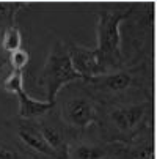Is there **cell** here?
I'll use <instances>...</instances> for the list:
<instances>
[{
    "label": "cell",
    "mask_w": 157,
    "mask_h": 159,
    "mask_svg": "<svg viewBox=\"0 0 157 159\" xmlns=\"http://www.w3.org/2000/svg\"><path fill=\"white\" fill-rule=\"evenodd\" d=\"M121 22V54L124 68L154 65V2L148 11L137 10Z\"/></svg>",
    "instance_id": "3957f363"
},
{
    "label": "cell",
    "mask_w": 157,
    "mask_h": 159,
    "mask_svg": "<svg viewBox=\"0 0 157 159\" xmlns=\"http://www.w3.org/2000/svg\"><path fill=\"white\" fill-rule=\"evenodd\" d=\"M0 159H44V157L27 150L10 131V137L0 139Z\"/></svg>",
    "instance_id": "7c38bea8"
},
{
    "label": "cell",
    "mask_w": 157,
    "mask_h": 159,
    "mask_svg": "<svg viewBox=\"0 0 157 159\" xmlns=\"http://www.w3.org/2000/svg\"><path fill=\"white\" fill-rule=\"evenodd\" d=\"M135 3H102L98 13V46L94 48L104 74L124 68L121 54V22L133 11Z\"/></svg>",
    "instance_id": "277c9868"
},
{
    "label": "cell",
    "mask_w": 157,
    "mask_h": 159,
    "mask_svg": "<svg viewBox=\"0 0 157 159\" xmlns=\"http://www.w3.org/2000/svg\"><path fill=\"white\" fill-rule=\"evenodd\" d=\"M94 132L107 143H132L154 134V98L99 104Z\"/></svg>",
    "instance_id": "6da1fadb"
},
{
    "label": "cell",
    "mask_w": 157,
    "mask_h": 159,
    "mask_svg": "<svg viewBox=\"0 0 157 159\" xmlns=\"http://www.w3.org/2000/svg\"><path fill=\"white\" fill-rule=\"evenodd\" d=\"M33 121H35L36 128L39 129V132L42 134V137L46 139V142L60 156V159H66L68 147L77 137V134H74L63 123L55 106H54L52 110H49L47 113H44L42 117H39Z\"/></svg>",
    "instance_id": "52a82bcc"
},
{
    "label": "cell",
    "mask_w": 157,
    "mask_h": 159,
    "mask_svg": "<svg viewBox=\"0 0 157 159\" xmlns=\"http://www.w3.org/2000/svg\"><path fill=\"white\" fill-rule=\"evenodd\" d=\"M16 96H17V102H19L17 118H22V120H36V118L42 117L44 113H47L49 110H52L55 106L47 101H39V99L32 98L25 92V88L20 90Z\"/></svg>",
    "instance_id": "8fae6325"
},
{
    "label": "cell",
    "mask_w": 157,
    "mask_h": 159,
    "mask_svg": "<svg viewBox=\"0 0 157 159\" xmlns=\"http://www.w3.org/2000/svg\"><path fill=\"white\" fill-rule=\"evenodd\" d=\"M82 82L98 104L129 102L154 98L152 66L121 68Z\"/></svg>",
    "instance_id": "7a4b0ae2"
},
{
    "label": "cell",
    "mask_w": 157,
    "mask_h": 159,
    "mask_svg": "<svg viewBox=\"0 0 157 159\" xmlns=\"http://www.w3.org/2000/svg\"><path fill=\"white\" fill-rule=\"evenodd\" d=\"M55 109L63 123L74 134L80 135L96 125L99 104L83 82L79 80L66 85L57 95Z\"/></svg>",
    "instance_id": "5b68a950"
},
{
    "label": "cell",
    "mask_w": 157,
    "mask_h": 159,
    "mask_svg": "<svg viewBox=\"0 0 157 159\" xmlns=\"http://www.w3.org/2000/svg\"><path fill=\"white\" fill-rule=\"evenodd\" d=\"M3 90L8 93H13V95H17L20 90H24V73L10 71L3 80Z\"/></svg>",
    "instance_id": "2e32d148"
},
{
    "label": "cell",
    "mask_w": 157,
    "mask_h": 159,
    "mask_svg": "<svg viewBox=\"0 0 157 159\" xmlns=\"http://www.w3.org/2000/svg\"><path fill=\"white\" fill-rule=\"evenodd\" d=\"M113 150L115 143L104 142L98 134L93 137L86 131L69 143L66 159H110Z\"/></svg>",
    "instance_id": "9c48e42d"
},
{
    "label": "cell",
    "mask_w": 157,
    "mask_h": 159,
    "mask_svg": "<svg viewBox=\"0 0 157 159\" xmlns=\"http://www.w3.org/2000/svg\"><path fill=\"white\" fill-rule=\"evenodd\" d=\"M79 80L83 79L80 74L76 73V70L71 65V58L68 54V43H64L60 38H55L50 44L47 58L44 61L42 68L36 73L35 79L36 87H39L46 95L44 101L55 104L57 95L61 90L66 85Z\"/></svg>",
    "instance_id": "8992f818"
},
{
    "label": "cell",
    "mask_w": 157,
    "mask_h": 159,
    "mask_svg": "<svg viewBox=\"0 0 157 159\" xmlns=\"http://www.w3.org/2000/svg\"><path fill=\"white\" fill-rule=\"evenodd\" d=\"M0 41H2V48L7 54L14 52V51L22 48V41H24V38H22V30L17 25H13V27H10L8 30L3 32V35L0 36Z\"/></svg>",
    "instance_id": "5bb4252c"
},
{
    "label": "cell",
    "mask_w": 157,
    "mask_h": 159,
    "mask_svg": "<svg viewBox=\"0 0 157 159\" xmlns=\"http://www.w3.org/2000/svg\"><path fill=\"white\" fill-rule=\"evenodd\" d=\"M68 54H69L72 68L76 70L77 74L82 76L83 80L104 74L99 55L94 48H86V46H82V44L69 43Z\"/></svg>",
    "instance_id": "30bf717a"
},
{
    "label": "cell",
    "mask_w": 157,
    "mask_h": 159,
    "mask_svg": "<svg viewBox=\"0 0 157 159\" xmlns=\"http://www.w3.org/2000/svg\"><path fill=\"white\" fill-rule=\"evenodd\" d=\"M10 131L14 134V137L24 145L27 150L33 151L35 154L44 157V159H60V156L52 150V147L46 142L42 134L36 128L33 120H22L16 118L7 123Z\"/></svg>",
    "instance_id": "ba28073f"
},
{
    "label": "cell",
    "mask_w": 157,
    "mask_h": 159,
    "mask_svg": "<svg viewBox=\"0 0 157 159\" xmlns=\"http://www.w3.org/2000/svg\"><path fill=\"white\" fill-rule=\"evenodd\" d=\"M28 61H30V54L24 48L8 54V65L11 66V71H22L24 73Z\"/></svg>",
    "instance_id": "9a60e30c"
},
{
    "label": "cell",
    "mask_w": 157,
    "mask_h": 159,
    "mask_svg": "<svg viewBox=\"0 0 157 159\" xmlns=\"http://www.w3.org/2000/svg\"><path fill=\"white\" fill-rule=\"evenodd\" d=\"M25 3L22 2H0V36L5 30L16 25V16Z\"/></svg>",
    "instance_id": "4fadbf2b"
},
{
    "label": "cell",
    "mask_w": 157,
    "mask_h": 159,
    "mask_svg": "<svg viewBox=\"0 0 157 159\" xmlns=\"http://www.w3.org/2000/svg\"><path fill=\"white\" fill-rule=\"evenodd\" d=\"M7 63H8V54L3 51V48H2V41H0V68H3Z\"/></svg>",
    "instance_id": "e0dca14e"
}]
</instances>
